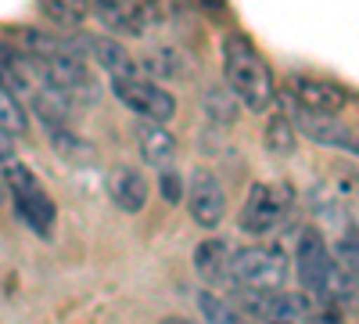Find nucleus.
<instances>
[{"label":"nucleus","instance_id":"nucleus-20","mask_svg":"<svg viewBox=\"0 0 359 324\" xmlns=\"http://www.w3.org/2000/svg\"><path fill=\"white\" fill-rule=\"evenodd\" d=\"M29 105H33V112L40 115V123L47 130L54 127H72V105L62 98V94H54L50 86H36L33 98H29Z\"/></svg>","mask_w":359,"mask_h":324},{"label":"nucleus","instance_id":"nucleus-25","mask_svg":"<svg viewBox=\"0 0 359 324\" xmlns=\"http://www.w3.org/2000/svg\"><path fill=\"white\" fill-rule=\"evenodd\" d=\"M0 130L8 137H22L29 130V119H25V105L15 101L11 94L0 91Z\"/></svg>","mask_w":359,"mask_h":324},{"label":"nucleus","instance_id":"nucleus-23","mask_svg":"<svg viewBox=\"0 0 359 324\" xmlns=\"http://www.w3.org/2000/svg\"><path fill=\"white\" fill-rule=\"evenodd\" d=\"M266 148L273 155H291L294 152V127L287 123L284 112H273L266 123Z\"/></svg>","mask_w":359,"mask_h":324},{"label":"nucleus","instance_id":"nucleus-13","mask_svg":"<svg viewBox=\"0 0 359 324\" xmlns=\"http://www.w3.org/2000/svg\"><path fill=\"white\" fill-rule=\"evenodd\" d=\"M230 256H233V245L226 238H205L194 249V271H198V278L205 285H212V288L230 285Z\"/></svg>","mask_w":359,"mask_h":324},{"label":"nucleus","instance_id":"nucleus-21","mask_svg":"<svg viewBox=\"0 0 359 324\" xmlns=\"http://www.w3.org/2000/svg\"><path fill=\"white\" fill-rule=\"evenodd\" d=\"M201 105H205L208 123H216V127H233V123H237V98L226 91L223 83L208 86L205 98H201Z\"/></svg>","mask_w":359,"mask_h":324},{"label":"nucleus","instance_id":"nucleus-7","mask_svg":"<svg viewBox=\"0 0 359 324\" xmlns=\"http://www.w3.org/2000/svg\"><path fill=\"white\" fill-rule=\"evenodd\" d=\"M280 105H284V115H287V123L291 127H298L313 144H323V148H338V152H348V155H355V130L352 127H345L338 115H323V112H309V108H302L291 94H284L280 98Z\"/></svg>","mask_w":359,"mask_h":324},{"label":"nucleus","instance_id":"nucleus-15","mask_svg":"<svg viewBox=\"0 0 359 324\" xmlns=\"http://www.w3.org/2000/svg\"><path fill=\"white\" fill-rule=\"evenodd\" d=\"M86 54L94 58V62L111 76V79H118V76H137V58L118 44L115 37H90L86 33Z\"/></svg>","mask_w":359,"mask_h":324},{"label":"nucleus","instance_id":"nucleus-6","mask_svg":"<svg viewBox=\"0 0 359 324\" xmlns=\"http://www.w3.org/2000/svg\"><path fill=\"white\" fill-rule=\"evenodd\" d=\"M86 11L108 25L111 37H144L158 25L155 0H86Z\"/></svg>","mask_w":359,"mask_h":324},{"label":"nucleus","instance_id":"nucleus-16","mask_svg":"<svg viewBox=\"0 0 359 324\" xmlns=\"http://www.w3.org/2000/svg\"><path fill=\"white\" fill-rule=\"evenodd\" d=\"M137 72L144 79H184L187 76V65H184V54L176 47H147L144 58L137 62Z\"/></svg>","mask_w":359,"mask_h":324},{"label":"nucleus","instance_id":"nucleus-9","mask_svg":"<svg viewBox=\"0 0 359 324\" xmlns=\"http://www.w3.org/2000/svg\"><path fill=\"white\" fill-rule=\"evenodd\" d=\"M241 306L248 310V313H255V317H262V320H306L313 310H316V303H313V296H306L302 288L298 292H287V288H280V292H248V288H241Z\"/></svg>","mask_w":359,"mask_h":324},{"label":"nucleus","instance_id":"nucleus-4","mask_svg":"<svg viewBox=\"0 0 359 324\" xmlns=\"http://www.w3.org/2000/svg\"><path fill=\"white\" fill-rule=\"evenodd\" d=\"M291 198H294L291 184H252L237 223H241V231L252 234V238H266V234H273L284 223V216L291 213Z\"/></svg>","mask_w":359,"mask_h":324},{"label":"nucleus","instance_id":"nucleus-26","mask_svg":"<svg viewBox=\"0 0 359 324\" xmlns=\"http://www.w3.org/2000/svg\"><path fill=\"white\" fill-rule=\"evenodd\" d=\"M158 173H162V176H158L162 198H165L169 205H180V202H184V188H187V184H184V176H180L172 166H169V169H158Z\"/></svg>","mask_w":359,"mask_h":324},{"label":"nucleus","instance_id":"nucleus-19","mask_svg":"<svg viewBox=\"0 0 359 324\" xmlns=\"http://www.w3.org/2000/svg\"><path fill=\"white\" fill-rule=\"evenodd\" d=\"M47 134H50V148L62 155L65 162H72V166L97 162V148H94L86 137H79L72 127H54V130H47Z\"/></svg>","mask_w":359,"mask_h":324},{"label":"nucleus","instance_id":"nucleus-24","mask_svg":"<svg viewBox=\"0 0 359 324\" xmlns=\"http://www.w3.org/2000/svg\"><path fill=\"white\" fill-rule=\"evenodd\" d=\"M0 181H4V188H8V195L15 198V195H25V191H36V188H43L40 184V176L29 169L25 162H18V159H11V162H4V169H0Z\"/></svg>","mask_w":359,"mask_h":324},{"label":"nucleus","instance_id":"nucleus-12","mask_svg":"<svg viewBox=\"0 0 359 324\" xmlns=\"http://www.w3.org/2000/svg\"><path fill=\"white\" fill-rule=\"evenodd\" d=\"M147 176L133 166H115L108 173V198L115 202V209L123 213H140L147 205Z\"/></svg>","mask_w":359,"mask_h":324},{"label":"nucleus","instance_id":"nucleus-11","mask_svg":"<svg viewBox=\"0 0 359 324\" xmlns=\"http://www.w3.org/2000/svg\"><path fill=\"white\" fill-rule=\"evenodd\" d=\"M291 83V98L302 105V108H309V112H323V115H334V112H341L348 101H352V94L345 91L341 83H334V79H320V76H291L287 79Z\"/></svg>","mask_w":359,"mask_h":324},{"label":"nucleus","instance_id":"nucleus-5","mask_svg":"<svg viewBox=\"0 0 359 324\" xmlns=\"http://www.w3.org/2000/svg\"><path fill=\"white\" fill-rule=\"evenodd\" d=\"M111 94L115 101H123L140 123H158L165 127L172 115H176V98L172 91H165V86L151 83V79H144L140 72L137 76H118L111 79Z\"/></svg>","mask_w":359,"mask_h":324},{"label":"nucleus","instance_id":"nucleus-2","mask_svg":"<svg viewBox=\"0 0 359 324\" xmlns=\"http://www.w3.org/2000/svg\"><path fill=\"white\" fill-rule=\"evenodd\" d=\"M230 285L248 292H280L287 285V256L277 245H248L230 256Z\"/></svg>","mask_w":359,"mask_h":324},{"label":"nucleus","instance_id":"nucleus-1","mask_svg":"<svg viewBox=\"0 0 359 324\" xmlns=\"http://www.w3.org/2000/svg\"><path fill=\"white\" fill-rule=\"evenodd\" d=\"M223 86L237 98V105H245L255 115L269 112V105L277 98L269 62L259 54L252 37H245V33L223 37Z\"/></svg>","mask_w":359,"mask_h":324},{"label":"nucleus","instance_id":"nucleus-3","mask_svg":"<svg viewBox=\"0 0 359 324\" xmlns=\"http://www.w3.org/2000/svg\"><path fill=\"white\" fill-rule=\"evenodd\" d=\"M29 62H33L40 86H50V91L62 94L72 108L101 101V83L86 69V62H76V58H33V54H29Z\"/></svg>","mask_w":359,"mask_h":324},{"label":"nucleus","instance_id":"nucleus-30","mask_svg":"<svg viewBox=\"0 0 359 324\" xmlns=\"http://www.w3.org/2000/svg\"><path fill=\"white\" fill-rule=\"evenodd\" d=\"M266 324H291V320H266Z\"/></svg>","mask_w":359,"mask_h":324},{"label":"nucleus","instance_id":"nucleus-28","mask_svg":"<svg viewBox=\"0 0 359 324\" xmlns=\"http://www.w3.org/2000/svg\"><path fill=\"white\" fill-rule=\"evenodd\" d=\"M4 198H8V188H4V181H0V205H4Z\"/></svg>","mask_w":359,"mask_h":324},{"label":"nucleus","instance_id":"nucleus-27","mask_svg":"<svg viewBox=\"0 0 359 324\" xmlns=\"http://www.w3.org/2000/svg\"><path fill=\"white\" fill-rule=\"evenodd\" d=\"M15 159V137H8L4 130H0V166Z\"/></svg>","mask_w":359,"mask_h":324},{"label":"nucleus","instance_id":"nucleus-10","mask_svg":"<svg viewBox=\"0 0 359 324\" xmlns=\"http://www.w3.org/2000/svg\"><path fill=\"white\" fill-rule=\"evenodd\" d=\"M327 267H331V249H327L323 234L316 227H302V234L294 242V274L306 296H320Z\"/></svg>","mask_w":359,"mask_h":324},{"label":"nucleus","instance_id":"nucleus-22","mask_svg":"<svg viewBox=\"0 0 359 324\" xmlns=\"http://www.w3.org/2000/svg\"><path fill=\"white\" fill-rule=\"evenodd\" d=\"M198 310L208 324H248L241 317V310L233 303H226L223 296H216V292H198Z\"/></svg>","mask_w":359,"mask_h":324},{"label":"nucleus","instance_id":"nucleus-17","mask_svg":"<svg viewBox=\"0 0 359 324\" xmlns=\"http://www.w3.org/2000/svg\"><path fill=\"white\" fill-rule=\"evenodd\" d=\"M15 205H18V213H22V220L33 227L40 238H50V227H54V216H57V209H54V202H50V195L43 191V188H36V191H25V195H15Z\"/></svg>","mask_w":359,"mask_h":324},{"label":"nucleus","instance_id":"nucleus-14","mask_svg":"<svg viewBox=\"0 0 359 324\" xmlns=\"http://www.w3.org/2000/svg\"><path fill=\"white\" fill-rule=\"evenodd\" d=\"M137 152L151 169H169L176 162V137L158 123H137Z\"/></svg>","mask_w":359,"mask_h":324},{"label":"nucleus","instance_id":"nucleus-29","mask_svg":"<svg viewBox=\"0 0 359 324\" xmlns=\"http://www.w3.org/2000/svg\"><path fill=\"white\" fill-rule=\"evenodd\" d=\"M162 324H187V320H162Z\"/></svg>","mask_w":359,"mask_h":324},{"label":"nucleus","instance_id":"nucleus-8","mask_svg":"<svg viewBox=\"0 0 359 324\" xmlns=\"http://www.w3.org/2000/svg\"><path fill=\"white\" fill-rule=\"evenodd\" d=\"M184 202H187L194 223L205 227V231L219 227L223 216H226V191H223V184H219V176H216L212 169H205V166H198V169L187 176Z\"/></svg>","mask_w":359,"mask_h":324},{"label":"nucleus","instance_id":"nucleus-18","mask_svg":"<svg viewBox=\"0 0 359 324\" xmlns=\"http://www.w3.org/2000/svg\"><path fill=\"white\" fill-rule=\"evenodd\" d=\"M36 11L54 33H76L86 22V0H36Z\"/></svg>","mask_w":359,"mask_h":324}]
</instances>
